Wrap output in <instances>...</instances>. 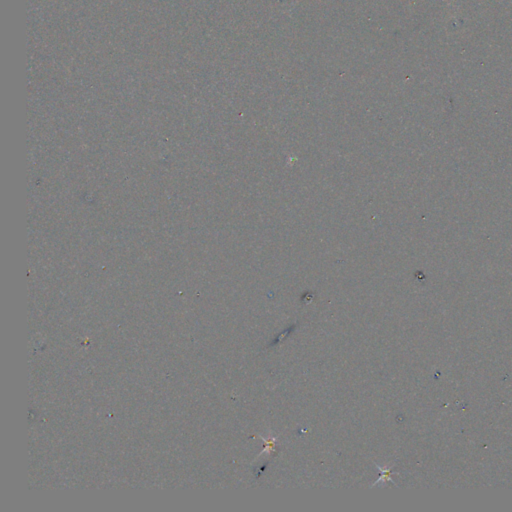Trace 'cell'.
<instances>
[{"instance_id": "cell-1", "label": "cell", "mask_w": 512, "mask_h": 512, "mask_svg": "<svg viewBox=\"0 0 512 512\" xmlns=\"http://www.w3.org/2000/svg\"><path fill=\"white\" fill-rule=\"evenodd\" d=\"M377 467L379 468L380 472L382 473V476H381V477H380L377 481L375 482L373 485H376V484H377V483H379V482H380V483H382V482L384 481H392L391 478L389 477V475L391 474V472H390V467H389V468L387 467L386 469H383V468L379 467L378 465H377Z\"/></svg>"}]
</instances>
